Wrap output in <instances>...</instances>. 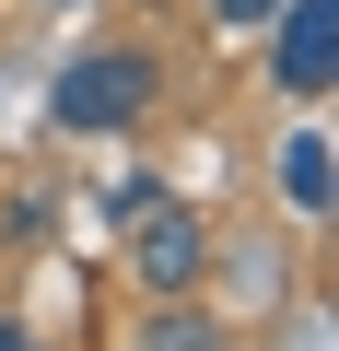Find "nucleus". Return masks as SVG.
<instances>
[{
    "instance_id": "obj_1",
    "label": "nucleus",
    "mask_w": 339,
    "mask_h": 351,
    "mask_svg": "<svg viewBox=\"0 0 339 351\" xmlns=\"http://www.w3.org/2000/svg\"><path fill=\"white\" fill-rule=\"evenodd\" d=\"M152 106H164V47L152 36H94L47 82V129H71V141H129Z\"/></svg>"
},
{
    "instance_id": "obj_2",
    "label": "nucleus",
    "mask_w": 339,
    "mask_h": 351,
    "mask_svg": "<svg viewBox=\"0 0 339 351\" xmlns=\"http://www.w3.org/2000/svg\"><path fill=\"white\" fill-rule=\"evenodd\" d=\"M117 258H129L140 293H199V281H211V223L164 188V199H140V211L117 223Z\"/></svg>"
},
{
    "instance_id": "obj_3",
    "label": "nucleus",
    "mask_w": 339,
    "mask_h": 351,
    "mask_svg": "<svg viewBox=\"0 0 339 351\" xmlns=\"http://www.w3.org/2000/svg\"><path fill=\"white\" fill-rule=\"evenodd\" d=\"M258 36H269V82L292 106H327L339 94V0H281Z\"/></svg>"
},
{
    "instance_id": "obj_4",
    "label": "nucleus",
    "mask_w": 339,
    "mask_h": 351,
    "mask_svg": "<svg viewBox=\"0 0 339 351\" xmlns=\"http://www.w3.org/2000/svg\"><path fill=\"white\" fill-rule=\"evenodd\" d=\"M269 188H281V211H292V223H327V211H339V141H327L316 117H304V129L281 141V164H269Z\"/></svg>"
},
{
    "instance_id": "obj_5",
    "label": "nucleus",
    "mask_w": 339,
    "mask_h": 351,
    "mask_svg": "<svg viewBox=\"0 0 339 351\" xmlns=\"http://www.w3.org/2000/svg\"><path fill=\"white\" fill-rule=\"evenodd\" d=\"M140 351H234V328H223L199 293H152V316H140Z\"/></svg>"
},
{
    "instance_id": "obj_6",
    "label": "nucleus",
    "mask_w": 339,
    "mask_h": 351,
    "mask_svg": "<svg viewBox=\"0 0 339 351\" xmlns=\"http://www.w3.org/2000/svg\"><path fill=\"white\" fill-rule=\"evenodd\" d=\"M47 246H59V199H47V188H24L12 211H0V258H47Z\"/></svg>"
},
{
    "instance_id": "obj_7",
    "label": "nucleus",
    "mask_w": 339,
    "mask_h": 351,
    "mask_svg": "<svg viewBox=\"0 0 339 351\" xmlns=\"http://www.w3.org/2000/svg\"><path fill=\"white\" fill-rule=\"evenodd\" d=\"M269 12H281V0H211V24H223V36H258Z\"/></svg>"
},
{
    "instance_id": "obj_8",
    "label": "nucleus",
    "mask_w": 339,
    "mask_h": 351,
    "mask_svg": "<svg viewBox=\"0 0 339 351\" xmlns=\"http://www.w3.org/2000/svg\"><path fill=\"white\" fill-rule=\"evenodd\" d=\"M0 351H36V328H24V316H12V304H0Z\"/></svg>"
},
{
    "instance_id": "obj_9",
    "label": "nucleus",
    "mask_w": 339,
    "mask_h": 351,
    "mask_svg": "<svg viewBox=\"0 0 339 351\" xmlns=\"http://www.w3.org/2000/svg\"><path fill=\"white\" fill-rule=\"evenodd\" d=\"M47 12H94V0H47Z\"/></svg>"
}]
</instances>
